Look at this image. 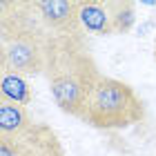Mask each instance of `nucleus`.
<instances>
[{"mask_svg":"<svg viewBox=\"0 0 156 156\" xmlns=\"http://www.w3.org/2000/svg\"><path fill=\"white\" fill-rule=\"evenodd\" d=\"M34 125L36 123H34L29 109L25 105L0 101V136H9V138L20 140L31 132Z\"/></svg>","mask_w":156,"mask_h":156,"instance_id":"nucleus-6","label":"nucleus"},{"mask_svg":"<svg viewBox=\"0 0 156 156\" xmlns=\"http://www.w3.org/2000/svg\"><path fill=\"white\" fill-rule=\"evenodd\" d=\"M83 31L96 34V36H114V25L107 9V2H96V0H80L78 2Z\"/></svg>","mask_w":156,"mask_h":156,"instance_id":"nucleus-7","label":"nucleus"},{"mask_svg":"<svg viewBox=\"0 0 156 156\" xmlns=\"http://www.w3.org/2000/svg\"><path fill=\"white\" fill-rule=\"evenodd\" d=\"M54 34L40 23L34 2H2L0 67L25 78L45 72V54Z\"/></svg>","mask_w":156,"mask_h":156,"instance_id":"nucleus-2","label":"nucleus"},{"mask_svg":"<svg viewBox=\"0 0 156 156\" xmlns=\"http://www.w3.org/2000/svg\"><path fill=\"white\" fill-rule=\"evenodd\" d=\"M42 76L58 109L78 120H83L91 91L103 78L85 34L49 38Z\"/></svg>","mask_w":156,"mask_h":156,"instance_id":"nucleus-1","label":"nucleus"},{"mask_svg":"<svg viewBox=\"0 0 156 156\" xmlns=\"http://www.w3.org/2000/svg\"><path fill=\"white\" fill-rule=\"evenodd\" d=\"M23 156H67L56 132L45 123H36L23 138Z\"/></svg>","mask_w":156,"mask_h":156,"instance_id":"nucleus-5","label":"nucleus"},{"mask_svg":"<svg viewBox=\"0 0 156 156\" xmlns=\"http://www.w3.org/2000/svg\"><path fill=\"white\" fill-rule=\"evenodd\" d=\"M34 9H36L40 23L54 36L83 34L76 0H34Z\"/></svg>","mask_w":156,"mask_h":156,"instance_id":"nucleus-4","label":"nucleus"},{"mask_svg":"<svg viewBox=\"0 0 156 156\" xmlns=\"http://www.w3.org/2000/svg\"><path fill=\"white\" fill-rule=\"evenodd\" d=\"M0 156H23V138L0 136Z\"/></svg>","mask_w":156,"mask_h":156,"instance_id":"nucleus-10","label":"nucleus"},{"mask_svg":"<svg viewBox=\"0 0 156 156\" xmlns=\"http://www.w3.org/2000/svg\"><path fill=\"white\" fill-rule=\"evenodd\" d=\"M145 118V103L127 83L103 76L91 91L83 123L96 129H127Z\"/></svg>","mask_w":156,"mask_h":156,"instance_id":"nucleus-3","label":"nucleus"},{"mask_svg":"<svg viewBox=\"0 0 156 156\" xmlns=\"http://www.w3.org/2000/svg\"><path fill=\"white\" fill-rule=\"evenodd\" d=\"M154 60H156V40H154Z\"/></svg>","mask_w":156,"mask_h":156,"instance_id":"nucleus-11","label":"nucleus"},{"mask_svg":"<svg viewBox=\"0 0 156 156\" xmlns=\"http://www.w3.org/2000/svg\"><path fill=\"white\" fill-rule=\"evenodd\" d=\"M0 101L25 105L27 107L34 101V94H31V87L27 83V78L11 72V69H2V74H0Z\"/></svg>","mask_w":156,"mask_h":156,"instance_id":"nucleus-8","label":"nucleus"},{"mask_svg":"<svg viewBox=\"0 0 156 156\" xmlns=\"http://www.w3.org/2000/svg\"><path fill=\"white\" fill-rule=\"evenodd\" d=\"M112 25H114V34H127L136 23V7L134 2H107Z\"/></svg>","mask_w":156,"mask_h":156,"instance_id":"nucleus-9","label":"nucleus"}]
</instances>
